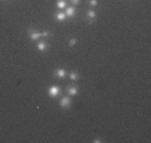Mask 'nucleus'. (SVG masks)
I'll use <instances>...</instances> for the list:
<instances>
[{
    "instance_id": "6e6552de",
    "label": "nucleus",
    "mask_w": 151,
    "mask_h": 143,
    "mask_svg": "<svg viewBox=\"0 0 151 143\" xmlns=\"http://www.w3.org/2000/svg\"><path fill=\"white\" fill-rule=\"evenodd\" d=\"M64 11V14H66L67 19H72V17H75L78 15V9L75 6H71V4H68V6L66 7V8L63 9Z\"/></svg>"
},
{
    "instance_id": "f8f14e48",
    "label": "nucleus",
    "mask_w": 151,
    "mask_h": 143,
    "mask_svg": "<svg viewBox=\"0 0 151 143\" xmlns=\"http://www.w3.org/2000/svg\"><path fill=\"white\" fill-rule=\"evenodd\" d=\"M87 3H88L90 8H96V7H99V0H87Z\"/></svg>"
},
{
    "instance_id": "9d476101",
    "label": "nucleus",
    "mask_w": 151,
    "mask_h": 143,
    "mask_svg": "<svg viewBox=\"0 0 151 143\" xmlns=\"http://www.w3.org/2000/svg\"><path fill=\"white\" fill-rule=\"evenodd\" d=\"M67 78H68L71 82H75V83H76L78 80L80 79V74L78 71H75V70H72V71H68V75H67Z\"/></svg>"
},
{
    "instance_id": "f03ea898",
    "label": "nucleus",
    "mask_w": 151,
    "mask_h": 143,
    "mask_svg": "<svg viewBox=\"0 0 151 143\" xmlns=\"http://www.w3.org/2000/svg\"><path fill=\"white\" fill-rule=\"evenodd\" d=\"M59 106L60 109L63 110H70L72 107V96L70 95H60V99H59Z\"/></svg>"
},
{
    "instance_id": "2eb2a0df",
    "label": "nucleus",
    "mask_w": 151,
    "mask_h": 143,
    "mask_svg": "<svg viewBox=\"0 0 151 143\" xmlns=\"http://www.w3.org/2000/svg\"><path fill=\"white\" fill-rule=\"evenodd\" d=\"M68 3L71 4V6H75V7H76V6H79V4L82 3V0H68Z\"/></svg>"
},
{
    "instance_id": "423d86ee",
    "label": "nucleus",
    "mask_w": 151,
    "mask_h": 143,
    "mask_svg": "<svg viewBox=\"0 0 151 143\" xmlns=\"http://www.w3.org/2000/svg\"><path fill=\"white\" fill-rule=\"evenodd\" d=\"M36 50H37L39 52H43V54H46V52L50 50L48 42H47V40H44V39L37 40V42H36Z\"/></svg>"
},
{
    "instance_id": "4468645a",
    "label": "nucleus",
    "mask_w": 151,
    "mask_h": 143,
    "mask_svg": "<svg viewBox=\"0 0 151 143\" xmlns=\"http://www.w3.org/2000/svg\"><path fill=\"white\" fill-rule=\"evenodd\" d=\"M78 43H79V40H78L76 37H71V39L68 40V46L71 47V48H72V47H75V46H76Z\"/></svg>"
},
{
    "instance_id": "20e7f679",
    "label": "nucleus",
    "mask_w": 151,
    "mask_h": 143,
    "mask_svg": "<svg viewBox=\"0 0 151 143\" xmlns=\"http://www.w3.org/2000/svg\"><path fill=\"white\" fill-rule=\"evenodd\" d=\"M67 75H68V71H67L66 68H62V67L55 68L54 71H52V76L58 80H64L67 78Z\"/></svg>"
},
{
    "instance_id": "ddd939ff",
    "label": "nucleus",
    "mask_w": 151,
    "mask_h": 143,
    "mask_svg": "<svg viewBox=\"0 0 151 143\" xmlns=\"http://www.w3.org/2000/svg\"><path fill=\"white\" fill-rule=\"evenodd\" d=\"M40 35H42V39L46 40L47 37L51 36V31L50 29H43V31H40Z\"/></svg>"
},
{
    "instance_id": "dca6fc26",
    "label": "nucleus",
    "mask_w": 151,
    "mask_h": 143,
    "mask_svg": "<svg viewBox=\"0 0 151 143\" xmlns=\"http://www.w3.org/2000/svg\"><path fill=\"white\" fill-rule=\"evenodd\" d=\"M92 142H94V143H102V142H103V139H102L100 137H95L94 139H92Z\"/></svg>"
},
{
    "instance_id": "7ed1b4c3",
    "label": "nucleus",
    "mask_w": 151,
    "mask_h": 143,
    "mask_svg": "<svg viewBox=\"0 0 151 143\" xmlns=\"http://www.w3.org/2000/svg\"><path fill=\"white\" fill-rule=\"evenodd\" d=\"M27 36H28V39L31 40V42H34V43H36L37 40L42 39L40 31H37L36 28H32V27H29V28L27 29Z\"/></svg>"
},
{
    "instance_id": "0eeeda50",
    "label": "nucleus",
    "mask_w": 151,
    "mask_h": 143,
    "mask_svg": "<svg viewBox=\"0 0 151 143\" xmlns=\"http://www.w3.org/2000/svg\"><path fill=\"white\" fill-rule=\"evenodd\" d=\"M84 16H86L87 23H94L95 20H96V17H98V12L95 11L94 8H88L87 11H86Z\"/></svg>"
},
{
    "instance_id": "39448f33",
    "label": "nucleus",
    "mask_w": 151,
    "mask_h": 143,
    "mask_svg": "<svg viewBox=\"0 0 151 143\" xmlns=\"http://www.w3.org/2000/svg\"><path fill=\"white\" fill-rule=\"evenodd\" d=\"M66 94L70 96H78L79 95V86H76L75 83H70L66 86Z\"/></svg>"
},
{
    "instance_id": "1a4fd4ad",
    "label": "nucleus",
    "mask_w": 151,
    "mask_h": 143,
    "mask_svg": "<svg viewBox=\"0 0 151 143\" xmlns=\"http://www.w3.org/2000/svg\"><path fill=\"white\" fill-rule=\"evenodd\" d=\"M54 19L56 20V22H59V23H63V22L67 20V16H66V14H64V11H56L54 15Z\"/></svg>"
},
{
    "instance_id": "9b49d317",
    "label": "nucleus",
    "mask_w": 151,
    "mask_h": 143,
    "mask_svg": "<svg viewBox=\"0 0 151 143\" xmlns=\"http://www.w3.org/2000/svg\"><path fill=\"white\" fill-rule=\"evenodd\" d=\"M68 0H56V3H55V7H56L59 11H63V9L66 8L68 6Z\"/></svg>"
},
{
    "instance_id": "f257e3e1",
    "label": "nucleus",
    "mask_w": 151,
    "mask_h": 143,
    "mask_svg": "<svg viewBox=\"0 0 151 143\" xmlns=\"http://www.w3.org/2000/svg\"><path fill=\"white\" fill-rule=\"evenodd\" d=\"M47 94L51 99H58V98L62 95V87L58 86V84H51V86L47 88Z\"/></svg>"
}]
</instances>
